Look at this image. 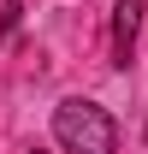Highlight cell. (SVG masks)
<instances>
[{
    "label": "cell",
    "instance_id": "obj_1",
    "mask_svg": "<svg viewBox=\"0 0 148 154\" xmlns=\"http://www.w3.org/2000/svg\"><path fill=\"white\" fill-rule=\"evenodd\" d=\"M54 136L65 154H119V125H113L107 107H95V101L71 95L54 107Z\"/></svg>",
    "mask_w": 148,
    "mask_h": 154
},
{
    "label": "cell",
    "instance_id": "obj_2",
    "mask_svg": "<svg viewBox=\"0 0 148 154\" xmlns=\"http://www.w3.org/2000/svg\"><path fill=\"white\" fill-rule=\"evenodd\" d=\"M142 12H148V0H119L113 6V65H130L136 36H142Z\"/></svg>",
    "mask_w": 148,
    "mask_h": 154
},
{
    "label": "cell",
    "instance_id": "obj_3",
    "mask_svg": "<svg viewBox=\"0 0 148 154\" xmlns=\"http://www.w3.org/2000/svg\"><path fill=\"white\" fill-rule=\"evenodd\" d=\"M6 24H12V12H0V30H6Z\"/></svg>",
    "mask_w": 148,
    "mask_h": 154
},
{
    "label": "cell",
    "instance_id": "obj_4",
    "mask_svg": "<svg viewBox=\"0 0 148 154\" xmlns=\"http://www.w3.org/2000/svg\"><path fill=\"white\" fill-rule=\"evenodd\" d=\"M36 154H42V148H36Z\"/></svg>",
    "mask_w": 148,
    "mask_h": 154
}]
</instances>
